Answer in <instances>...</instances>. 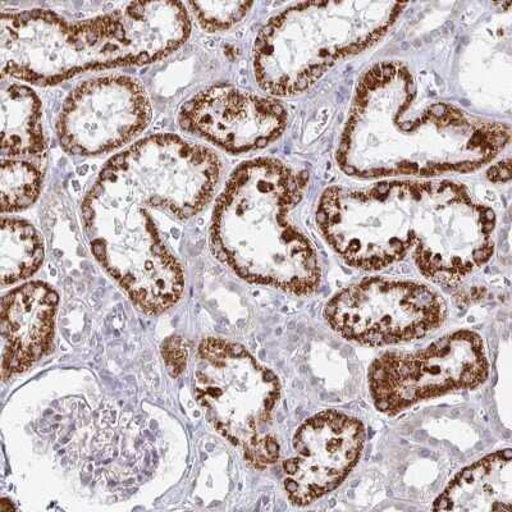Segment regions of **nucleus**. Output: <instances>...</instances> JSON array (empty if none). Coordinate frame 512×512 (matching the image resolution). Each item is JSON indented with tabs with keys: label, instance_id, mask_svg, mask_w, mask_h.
<instances>
[{
	"label": "nucleus",
	"instance_id": "12",
	"mask_svg": "<svg viewBox=\"0 0 512 512\" xmlns=\"http://www.w3.org/2000/svg\"><path fill=\"white\" fill-rule=\"evenodd\" d=\"M58 294L43 282L9 292L2 301V378L30 369L52 344Z\"/></svg>",
	"mask_w": 512,
	"mask_h": 512
},
{
	"label": "nucleus",
	"instance_id": "9",
	"mask_svg": "<svg viewBox=\"0 0 512 512\" xmlns=\"http://www.w3.org/2000/svg\"><path fill=\"white\" fill-rule=\"evenodd\" d=\"M152 117L145 88L130 76L96 77L72 91L57 125L66 152L99 155L113 152L143 132Z\"/></svg>",
	"mask_w": 512,
	"mask_h": 512
},
{
	"label": "nucleus",
	"instance_id": "7",
	"mask_svg": "<svg viewBox=\"0 0 512 512\" xmlns=\"http://www.w3.org/2000/svg\"><path fill=\"white\" fill-rule=\"evenodd\" d=\"M488 377L482 338L451 333L416 352H388L369 369L370 395L381 413L396 415L425 400L478 387Z\"/></svg>",
	"mask_w": 512,
	"mask_h": 512
},
{
	"label": "nucleus",
	"instance_id": "18",
	"mask_svg": "<svg viewBox=\"0 0 512 512\" xmlns=\"http://www.w3.org/2000/svg\"><path fill=\"white\" fill-rule=\"evenodd\" d=\"M488 178L496 184L500 182H506L510 180V160L507 159L505 162H501L489 169Z\"/></svg>",
	"mask_w": 512,
	"mask_h": 512
},
{
	"label": "nucleus",
	"instance_id": "17",
	"mask_svg": "<svg viewBox=\"0 0 512 512\" xmlns=\"http://www.w3.org/2000/svg\"><path fill=\"white\" fill-rule=\"evenodd\" d=\"M201 27L209 32L230 29L248 15L253 3L192 2L187 4Z\"/></svg>",
	"mask_w": 512,
	"mask_h": 512
},
{
	"label": "nucleus",
	"instance_id": "14",
	"mask_svg": "<svg viewBox=\"0 0 512 512\" xmlns=\"http://www.w3.org/2000/svg\"><path fill=\"white\" fill-rule=\"evenodd\" d=\"M2 158L43 159L47 153L41 102L29 86L11 84L0 94Z\"/></svg>",
	"mask_w": 512,
	"mask_h": 512
},
{
	"label": "nucleus",
	"instance_id": "2",
	"mask_svg": "<svg viewBox=\"0 0 512 512\" xmlns=\"http://www.w3.org/2000/svg\"><path fill=\"white\" fill-rule=\"evenodd\" d=\"M409 68L376 64L356 91L338 164L359 178L475 171L510 143V128L419 94Z\"/></svg>",
	"mask_w": 512,
	"mask_h": 512
},
{
	"label": "nucleus",
	"instance_id": "13",
	"mask_svg": "<svg viewBox=\"0 0 512 512\" xmlns=\"http://www.w3.org/2000/svg\"><path fill=\"white\" fill-rule=\"evenodd\" d=\"M433 510L511 511V450L483 457L457 474L434 502Z\"/></svg>",
	"mask_w": 512,
	"mask_h": 512
},
{
	"label": "nucleus",
	"instance_id": "5",
	"mask_svg": "<svg viewBox=\"0 0 512 512\" xmlns=\"http://www.w3.org/2000/svg\"><path fill=\"white\" fill-rule=\"evenodd\" d=\"M406 7L393 2H314L287 8L256 39L254 71L260 88L277 96L304 93L333 64L381 40Z\"/></svg>",
	"mask_w": 512,
	"mask_h": 512
},
{
	"label": "nucleus",
	"instance_id": "1",
	"mask_svg": "<svg viewBox=\"0 0 512 512\" xmlns=\"http://www.w3.org/2000/svg\"><path fill=\"white\" fill-rule=\"evenodd\" d=\"M317 222L351 267L378 271L414 250L423 276L443 285L477 271L495 248V212L451 181L331 187L319 201Z\"/></svg>",
	"mask_w": 512,
	"mask_h": 512
},
{
	"label": "nucleus",
	"instance_id": "8",
	"mask_svg": "<svg viewBox=\"0 0 512 512\" xmlns=\"http://www.w3.org/2000/svg\"><path fill=\"white\" fill-rule=\"evenodd\" d=\"M446 304L428 286L370 278L345 288L327 304L326 318L338 335L356 344H401L428 335L446 319Z\"/></svg>",
	"mask_w": 512,
	"mask_h": 512
},
{
	"label": "nucleus",
	"instance_id": "11",
	"mask_svg": "<svg viewBox=\"0 0 512 512\" xmlns=\"http://www.w3.org/2000/svg\"><path fill=\"white\" fill-rule=\"evenodd\" d=\"M286 123V109L276 100L231 85L201 91L180 112L182 130L233 154L253 152L273 143Z\"/></svg>",
	"mask_w": 512,
	"mask_h": 512
},
{
	"label": "nucleus",
	"instance_id": "4",
	"mask_svg": "<svg viewBox=\"0 0 512 512\" xmlns=\"http://www.w3.org/2000/svg\"><path fill=\"white\" fill-rule=\"evenodd\" d=\"M305 173L260 158L232 173L212 222L214 253L244 280L310 295L320 285L317 253L291 221Z\"/></svg>",
	"mask_w": 512,
	"mask_h": 512
},
{
	"label": "nucleus",
	"instance_id": "3",
	"mask_svg": "<svg viewBox=\"0 0 512 512\" xmlns=\"http://www.w3.org/2000/svg\"><path fill=\"white\" fill-rule=\"evenodd\" d=\"M185 4L137 2L108 15L71 24L34 9L0 18L2 75L54 85L81 72L160 61L189 39Z\"/></svg>",
	"mask_w": 512,
	"mask_h": 512
},
{
	"label": "nucleus",
	"instance_id": "15",
	"mask_svg": "<svg viewBox=\"0 0 512 512\" xmlns=\"http://www.w3.org/2000/svg\"><path fill=\"white\" fill-rule=\"evenodd\" d=\"M43 260L44 244L39 232L20 219L3 218L0 236L2 285H13L31 277Z\"/></svg>",
	"mask_w": 512,
	"mask_h": 512
},
{
	"label": "nucleus",
	"instance_id": "6",
	"mask_svg": "<svg viewBox=\"0 0 512 512\" xmlns=\"http://www.w3.org/2000/svg\"><path fill=\"white\" fill-rule=\"evenodd\" d=\"M195 397L205 418L256 469L276 463L280 445L269 429L281 386L244 346L222 338L201 342Z\"/></svg>",
	"mask_w": 512,
	"mask_h": 512
},
{
	"label": "nucleus",
	"instance_id": "10",
	"mask_svg": "<svg viewBox=\"0 0 512 512\" xmlns=\"http://www.w3.org/2000/svg\"><path fill=\"white\" fill-rule=\"evenodd\" d=\"M364 441L363 424L340 411L306 420L295 434L294 456L283 464L290 501L305 506L335 491L358 464Z\"/></svg>",
	"mask_w": 512,
	"mask_h": 512
},
{
	"label": "nucleus",
	"instance_id": "16",
	"mask_svg": "<svg viewBox=\"0 0 512 512\" xmlns=\"http://www.w3.org/2000/svg\"><path fill=\"white\" fill-rule=\"evenodd\" d=\"M44 175L29 160L2 158L0 204L3 213L21 212L38 200Z\"/></svg>",
	"mask_w": 512,
	"mask_h": 512
}]
</instances>
